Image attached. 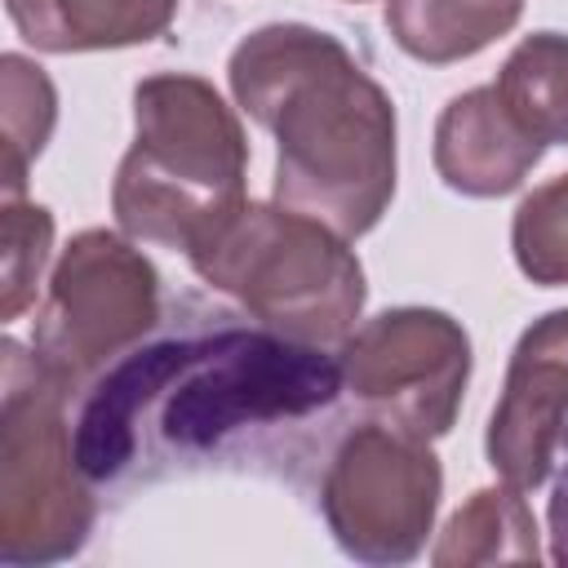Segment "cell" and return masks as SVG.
Instances as JSON below:
<instances>
[{"label":"cell","mask_w":568,"mask_h":568,"mask_svg":"<svg viewBox=\"0 0 568 568\" xmlns=\"http://www.w3.org/2000/svg\"><path fill=\"white\" fill-rule=\"evenodd\" d=\"M4 9L40 53H98L164 36L178 0H4Z\"/></svg>","instance_id":"8fae6325"},{"label":"cell","mask_w":568,"mask_h":568,"mask_svg":"<svg viewBox=\"0 0 568 568\" xmlns=\"http://www.w3.org/2000/svg\"><path fill=\"white\" fill-rule=\"evenodd\" d=\"M337 364L355 404L386 426L439 439L453 430L470 382V337L448 311L390 306L346 333Z\"/></svg>","instance_id":"ba28073f"},{"label":"cell","mask_w":568,"mask_h":568,"mask_svg":"<svg viewBox=\"0 0 568 568\" xmlns=\"http://www.w3.org/2000/svg\"><path fill=\"white\" fill-rule=\"evenodd\" d=\"M248 142L226 98L191 71L133 89V146L111 182V213L138 244L191 253L248 195Z\"/></svg>","instance_id":"7a4b0ae2"},{"label":"cell","mask_w":568,"mask_h":568,"mask_svg":"<svg viewBox=\"0 0 568 568\" xmlns=\"http://www.w3.org/2000/svg\"><path fill=\"white\" fill-rule=\"evenodd\" d=\"M244 115L275 133V204L346 240L368 235L395 195V102L351 49L306 22L248 31L226 62Z\"/></svg>","instance_id":"6da1fadb"},{"label":"cell","mask_w":568,"mask_h":568,"mask_svg":"<svg viewBox=\"0 0 568 568\" xmlns=\"http://www.w3.org/2000/svg\"><path fill=\"white\" fill-rule=\"evenodd\" d=\"M4 235H0V320H18L40 284V271L53 248V217L44 204L27 200H4L0 209Z\"/></svg>","instance_id":"e0dca14e"},{"label":"cell","mask_w":568,"mask_h":568,"mask_svg":"<svg viewBox=\"0 0 568 568\" xmlns=\"http://www.w3.org/2000/svg\"><path fill=\"white\" fill-rule=\"evenodd\" d=\"M58 124V89L40 62L22 53L0 58V142H4V200H22L27 169Z\"/></svg>","instance_id":"9a60e30c"},{"label":"cell","mask_w":568,"mask_h":568,"mask_svg":"<svg viewBox=\"0 0 568 568\" xmlns=\"http://www.w3.org/2000/svg\"><path fill=\"white\" fill-rule=\"evenodd\" d=\"M510 248H515V266L532 284L541 288L568 284V173L541 182L532 195L519 200L510 222Z\"/></svg>","instance_id":"2e32d148"},{"label":"cell","mask_w":568,"mask_h":568,"mask_svg":"<svg viewBox=\"0 0 568 568\" xmlns=\"http://www.w3.org/2000/svg\"><path fill=\"white\" fill-rule=\"evenodd\" d=\"M497 93L541 146H568V36H524L497 71Z\"/></svg>","instance_id":"5bb4252c"},{"label":"cell","mask_w":568,"mask_h":568,"mask_svg":"<svg viewBox=\"0 0 568 568\" xmlns=\"http://www.w3.org/2000/svg\"><path fill=\"white\" fill-rule=\"evenodd\" d=\"M546 524H550V559H555L559 568H568V439H564L559 479H555V493H550Z\"/></svg>","instance_id":"ac0fdd59"},{"label":"cell","mask_w":568,"mask_h":568,"mask_svg":"<svg viewBox=\"0 0 568 568\" xmlns=\"http://www.w3.org/2000/svg\"><path fill=\"white\" fill-rule=\"evenodd\" d=\"M519 13L524 0H386V31L408 58L448 67L501 40Z\"/></svg>","instance_id":"7c38bea8"},{"label":"cell","mask_w":568,"mask_h":568,"mask_svg":"<svg viewBox=\"0 0 568 568\" xmlns=\"http://www.w3.org/2000/svg\"><path fill=\"white\" fill-rule=\"evenodd\" d=\"M541 541H537V519L519 488L493 484L475 488L466 506L453 510L444 524L430 564L439 568H462V564H537Z\"/></svg>","instance_id":"4fadbf2b"},{"label":"cell","mask_w":568,"mask_h":568,"mask_svg":"<svg viewBox=\"0 0 568 568\" xmlns=\"http://www.w3.org/2000/svg\"><path fill=\"white\" fill-rule=\"evenodd\" d=\"M342 390V364L324 346L284 333L222 328L213 337H182V351L155 395L160 439L200 453L253 422L306 417L328 408Z\"/></svg>","instance_id":"277c9868"},{"label":"cell","mask_w":568,"mask_h":568,"mask_svg":"<svg viewBox=\"0 0 568 568\" xmlns=\"http://www.w3.org/2000/svg\"><path fill=\"white\" fill-rule=\"evenodd\" d=\"M355 4H359V0H355Z\"/></svg>","instance_id":"d6986e66"},{"label":"cell","mask_w":568,"mask_h":568,"mask_svg":"<svg viewBox=\"0 0 568 568\" xmlns=\"http://www.w3.org/2000/svg\"><path fill=\"white\" fill-rule=\"evenodd\" d=\"M444 497L430 439L386 422L355 426L328 457L320 506L333 541L359 564H408L422 555Z\"/></svg>","instance_id":"52a82bcc"},{"label":"cell","mask_w":568,"mask_h":568,"mask_svg":"<svg viewBox=\"0 0 568 568\" xmlns=\"http://www.w3.org/2000/svg\"><path fill=\"white\" fill-rule=\"evenodd\" d=\"M568 439V306L532 320L510 355L484 453L501 484L541 488Z\"/></svg>","instance_id":"9c48e42d"},{"label":"cell","mask_w":568,"mask_h":568,"mask_svg":"<svg viewBox=\"0 0 568 568\" xmlns=\"http://www.w3.org/2000/svg\"><path fill=\"white\" fill-rule=\"evenodd\" d=\"M67 386L4 342V404H0V559L13 568L58 564L80 555L93 528L89 475L67 426Z\"/></svg>","instance_id":"5b68a950"},{"label":"cell","mask_w":568,"mask_h":568,"mask_svg":"<svg viewBox=\"0 0 568 568\" xmlns=\"http://www.w3.org/2000/svg\"><path fill=\"white\" fill-rule=\"evenodd\" d=\"M186 257L209 288L235 297L266 328L311 346H342L368 293L346 235L284 204L244 200Z\"/></svg>","instance_id":"3957f363"},{"label":"cell","mask_w":568,"mask_h":568,"mask_svg":"<svg viewBox=\"0 0 568 568\" xmlns=\"http://www.w3.org/2000/svg\"><path fill=\"white\" fill-rule=\"evenodd\" d=\"M541 151L546 146L515 120L497 84L457 93L435 120V173L448 191L470 200H497L524 186Z\"/></svg>","instance_id":"30bf717a"},{"label":"cell","mask_w":568,"mask_h":568,"mask_svg":"<svg viewBox=\"0 0 568 568\" xmlns=\"http://www.w3.org/2000/svg\"><path fill=\"white\" fill-rule=\"evenodd\" d=\"M160 324V275L129 235L89 226L67 240L31 328L36 359L67 386L129 355Z\"/></svg>","instance_id":"8992f818"}]
</instances>
